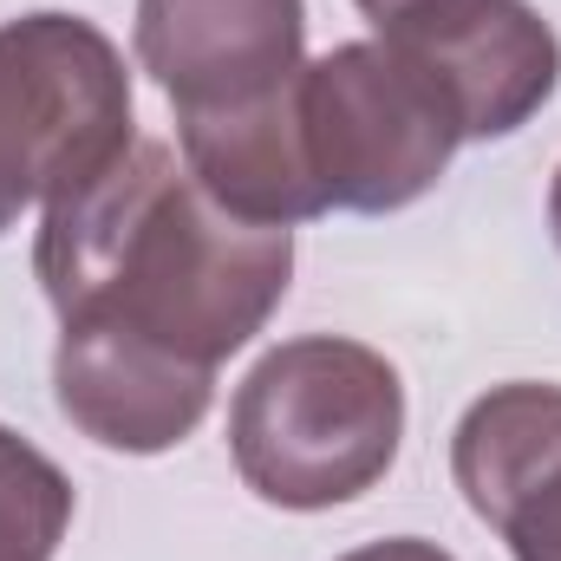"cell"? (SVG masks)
<instances>
[{
	"label": "cell",
	"mask_w": 561,
	"mask_h": 561,
	"mask_svg": "<svg viewBox=\"0 0 561 561\" xmlns=\"http://www.w3.org/2000/svg\"><path fill=\"white\" fill-rule=\"evenodd\" d=\"M373 39L444 92L463 144L516 138L561 85V39L529 0H419Z\"/></svg>",
	"instance_id": "cell-5"
},
{
	"label": "cell",
	"mask_w": 561,
	"mask_h": 561,
	"mask_svg": "<svg viewBox=\"0 0 561 561\" xmlns=\"http://www.w3.org/2000/svg\"><path fill=\"white\" fill-rule=\"evenodd\" d=\"M561 470V386H496L450 431V477L483 529H496L542 477Z\"/></svg>",
	"instance_id": "cell-8"
},
{
	"label": "cell",
	"mask_w": 561,
	"mask_h": 561,
	"mask_svg": "<svg viewBox=\"0 0 561 561\" xmlns=\"http://www.w3.org/2000/svg\"><path fill=\"white\" fill-rule=\"evenodd\" d=\"M496 536L510 542L516 561H561V470L542 477V483L496 523Z\"/></svg>",
	"instance_id": "cell-10"
},
{
	"label": "cell",
	"mask_w": 561,
	"mask_h": 561,
	"mask_svg": "<svg viewBox=\"0 0 561 561\" xmlns=\"http://www.w3.org/2000/svg\"><path fill=\"white\" fill-rule=\"evenodd\" d=\"M340 561H457L450 549H437V542H424V536H386V542H366V549H353V556Z\"/></svg>",
	"instance_id": "cell-11"
},
{
	"label": "cell",
	"mask_w": 561,
	"mask_h": 561,
	"mask_svg": "<svg viewBox=\"0 0 561 561\" xmlns=\"http://www.w3.org/2000/svg\"><path fill=\"white\" fill-rule=\"evenodd\" d=\"M53 399L66 424L92 437L99 450L157 457V450H176L203 424L216 399V373L112 320H59Z\"/></svg>",
	"instance_id": "cell-6"
},
{
	"label": "cell",
	"mask_w": 561,
	"mask_h": 561,
	"mask_svg": "<svg viewBox=\"0 0 561 561\" xmlns=\"http://www.w3.org/2000/svg\"><path fill=\"white\" fill-rule=\"evenodd\" d=\"M33 275L59 320H112L216 373L287 300L294 229L229 216L176 144L131 138L46 203Z\"/></svg>",
	"instance_id": "cell-1"
},
{
	"label": "cell",
	"mask_w": 561,
	"mask_h": 561,
	"mask_svg": "<svg viewBox=\"0 0 561 561\" xmlns=\"http://www.w3.org/2000/svg\"><path fill=\"white\" fill-rule=\"evenodd\" d=\"M138 66L176 112H222L307 66V0H138Z\"/></svg>",
	"instance_id": "cell-7"
},
{
	"label": "cell",
	"mask_w": 561,
	"mask_h": 561,
	"mask_svg": "<svg viewBox=\"0 0 561 561\" xmlns=\"http://www.w3.org/2000/svg\"><path fill=\"white\" fill-rule=\"evenodd\" d=\"M353 7H359V13H366L373 26H386V20H399L405 7H419V0H353Z\"/></svg>",
	"instance_id": "cell-12"
},
{
	"label": "cell",
	"mask_w": 561,
	"mask_h": 561,
	"mask_svg": "<svg viewBox=\"0 0 561 561\" xmlns=\"http://www.w3.org/2000/svg\"><path fill=\"white\" fill-rule=\"evenodd\" d=\"M131 72L112 33L79 13L0 26V236L131 150Z\"/></svg>",
	"instance_id": "cell-3"
},
{
	"label": "cell",
	"mask_w": 561,
	"mask_h": 561,
	"mask_svg": "<svg viewBox=\"0 0 561 561\" xmlns=\"http://www.w3.org/2000/svg\"><path fill=\"white\" fill-rule=\"evenodd\" d=\"M405 444V386L386 353L340 333L280 340L229 405L242 483L294 516L359 503L386 483Z\"/></svg>",
	"instance_id": "cell-2"
},
{
	"label": "cell",
	"mask_w": 561,
	"mask_h": 561,
	"mask_svg": "<svg viewBox=\"0 0 561 561\" xmlns=\"http://www.w3.org/2000/svg\"><path fill=\"white\" fill-rule=\"evenodd\" d=\"M549 229H556V249H561V170H556V190H549Z\"/></svg>",
	"instance_id": "cell-13"
},
{
	"label": "cell",
	"mask_w": 561,
	"mask_h": 561,
	"mask_svg": "<svg viewBox=\"0 0 561 561\" xmlns=\"http://www.w3.org/2000/svg\"><path fill=\"white\" fill-rule=\"evenodd\" d=\"M300 138L327 209L392 216L437 190L463 125L386 39H346L300 66Z\"/></svg>",
	"instance_id": "cell-4"
},
{
	"label": "cell",
	"mask_w": 561,
	"mask_h": 561,
	"mask_svg": "<svg viewBox=\"0 0 561 561\" xmlns=\"http://www.w3.org/2000/svg\"><path fill=\"white\" fill-rule=\"evenodd\" d=\"M72 529L66 470L0 424V561H53Z\"/></svg>",
	"instance_id": "cell-9"
}]
</instances>
